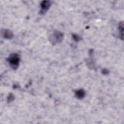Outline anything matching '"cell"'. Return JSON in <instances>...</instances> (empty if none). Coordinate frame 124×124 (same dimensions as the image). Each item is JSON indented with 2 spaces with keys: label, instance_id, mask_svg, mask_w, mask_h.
Returning <instances> with one entry per match:
<instances>
[{
  "label": "cell",
  "instance_id": "2",
  "mask_svg": "<svg viewBox=\"0 0 124 124\" xmlns=\"http://www.w3.org/2000/svg\"><path fill=\"white\" fill-rule=\"evenodd\" d=\"M75 94H76V97L78 98L81 99H82L83 98H84V97L85 96V92L83 89H80V90H77Z\"/></svg>",
  "mask_w": 124,
  "mask_h": 124
},
{
  "label": "cell",
  "instance_id": "4",
  "mask_svg": "<svg viewBox=\"0 0 124 124\" xmlns=\"http://www.w3.org/2000/svg\"><path fill=\"white\" fill-rule=\"evenodd\" d=\"M55 37V42H60L62 40V34L60 32H56L54 33L52 38Z\"/></svg>",
  "mask_w": 124,
  "mask_h": 124
},
{
  "label": "cell",
  "instance_id": "1",
  "mask_svg": "<svg viewBox=\"0 0 124 124\" xmlns=\"http://www.w3.org/2000/svg\"><path fill=\"white\" fill-rule=\"evenodd\" d=\"M8 62L13 69H16L19 65L20 58L16 53L12 54L8 58Z\"/></svg>",
  "mask_w": 124,
  "mask_h": 124
},
{
  "label": "cell",
  "instance_id": "6",
  "mask_svg": "<svg viewBox=\"0 0 124 124\" xmlns=\"http://www.w3.org/2000/svg\"><path fill=\"white\" fill-rule=\"evenodd\" d=\"M3 34H4V37L7 39H10V38H12L13 35L12 32L8 30L5 31H4Z\"/></svg>",
  "mask_w": 124,
  "mask_h": 124
},
{
  "label": "cell",
  "instance_id": "3",
  "mask_svg": "<svg viewBox=\"0 0 124 124\" xmlns=\"http://www.w3.org/2000/svg\"><path fill=\"white\" fill-rule=\"evenodd\" d=\"M50 4L48 1H44L41 4V7L43 12H45L50 7Z\"/></svg>",
  "mask_w": 124,
  "mask_h": 124
},
{
  "label": "cell",
  "instance_id": "5",
  "mask_svg": "<svg viewBox=\"0 0 124 124\" xmlns=\"http://www.w3.org/2000/svg\"><path fill=\"white\" fill-rule=\"evenodd\" d=\"M120 34V37L122 39H123V32H124V25H123V22L122 21L119 23V27H118Z\"/></svg>",
  "mask_w": 124,
  "mask_h": 124
}]
</instances>
